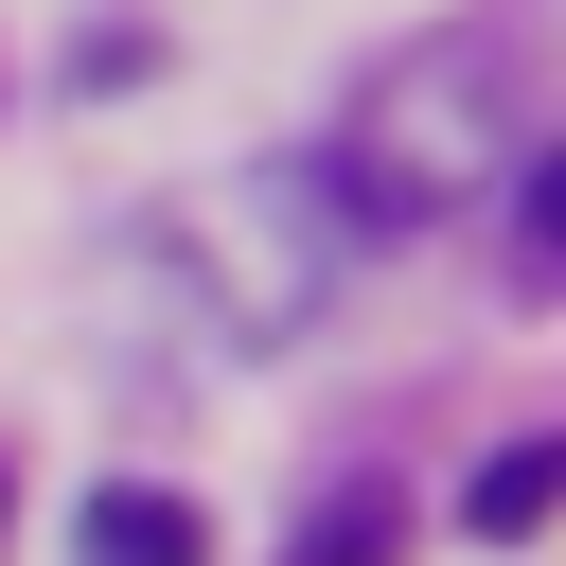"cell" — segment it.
I'll list each match as a JSON object with an SVG mask.
<instances>
[{
    "mask_svg": "<svg viewBox=\"0 0 566 566\" xmlns=\"http://www.w3.org/2000/svg\"><path fill=\"white\" fill-rule=\"evenodd\" d=\"M212 531H195V495H142V478H106L88 495V566H195Z\"/></svg>",
    "mask_w": 566,
    "mask_h": 566,
    "instance_id": "cell-1",
    "label": "cell"
},
{
    "mask_svg": "<svg viewBox=\"0 0 566 566\" xmlns=\"http://www.w3.org/2000/svg\"><path fill=\"white\" fill-rule=\"evenodd\" d=\"M460 513H478V531H495V548H513V531H548V513H566V442H495V460H478V495H460Z\"/></svg>",
    "mask_w": 566,
    "mask_h": 566,
    "instance_id": "cell-2",
    "label": "cell"
},
{
    "mask_svg": "<svg viewBox=\"0 0 566 566\" xmlns=\"http://www.w3.org/2000/svg\"><path fill=\"white\" fill-rule=\"evenodd\" d=\"M283 566H407V495H336V513H318Z\"/></svg>",
    "mask_w": 566,
    "mask_h": 566,
    "instance_id": "cell-3",
    "label": "cell"
},
{
    "mask_svg": "<svg viewBox=\"0 0 566 566\" xmlns=\"http://www.w3.org/2000/svg\"><path fill=\"white\" fill-rule=\"evenodd\" d=\"M0 513H18V478H0Z\"/></svg>",
    "mask_w": 566,
    "mask_h": 566,
    "instance_id": "cell-4",
    "label": "cell"
}]
</instances>
